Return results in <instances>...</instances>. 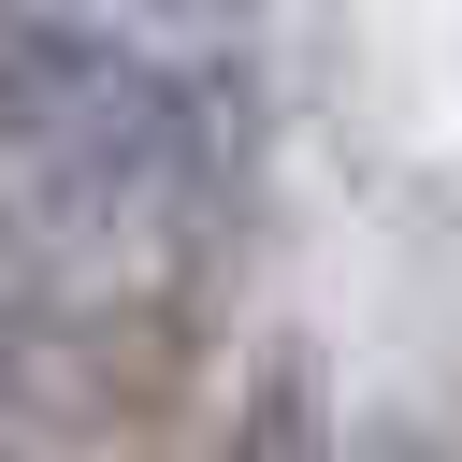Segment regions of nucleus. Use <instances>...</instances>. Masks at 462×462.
<instances>
[{"label":"nucleus","mask_w":462,"mask_h":462,"mask_svg":"<svg viewBox=\"0 0 462 462\" xmlns=\"http://www.w3.org/2000/svg\"><path fill=\"white\" fill-rule=\"evenodd\" d=\"M0 159L72 217H188L245 159V87L217 58H159L72 14L0 29Z\"/></svg>","instance_id":"f257e3e1"},{"label":"nucleus","mask_w":462,"mask_h":462,"mask_svg":"<svg viewBox=\"0 0 462 462\" xmlns=\"http://www.w3.org/2000/svg\"><path fill=\"white\" fill-rule=\"evenodd\" d=\"M130 346L116 332H87V318H0V448H58V433H87L130 375H116Z\"/></svg>","instance_id":"f03ea898"},{"label":"nucleus","mask_w":462,"mask_h":462,"mask_svg":"<svg viewBox=\"0 0 462 462\" xmlns=\"http://www.w3.org/2000/svg\"><path fill=\"white\" fill-rule=\"evenodd\" d=\"M202 462H332V375H318V346H260Z\"/></svg>","instance_id":"7ed1b4c3"},{"label":"nucleus","mask_w":462,"mask_h":462,"mask_svg":"<svg viewBox=\"0 0 462 462\" xmlns=\"http://www.w3.org/2000/svg\"><path fill=\"white\" fill-rule=\"evenodd\" d=\"M72 29H116V43H159V58H217L231 29H260V0H43Z\"/></svg>","instance_id":"20e7f679"}]
</instances>
